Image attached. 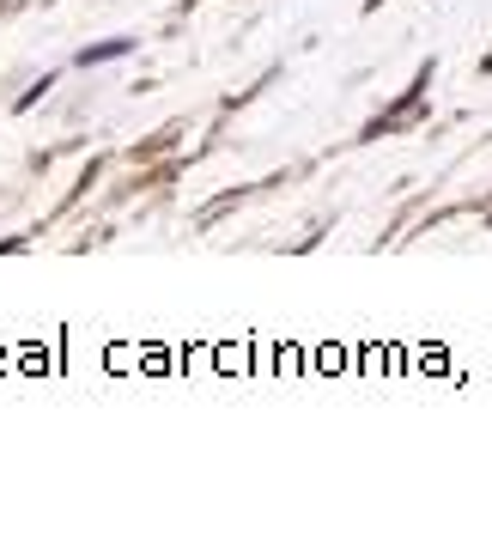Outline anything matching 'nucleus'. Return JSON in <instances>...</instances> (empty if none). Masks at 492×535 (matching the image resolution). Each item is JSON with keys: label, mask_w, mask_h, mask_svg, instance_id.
<instances>
[{"label": "nucleus", "mask_w": 492, "mask_h": 535, "mask_svg": "<svg viewBox=\"0 0 492 535\" xmlns=\"http://www.w3.org/2000/svg\"><path fill=\"white\" fill-rule=\"evenodd\" d=\"M128 49H134V43H128V37H116V43H98V49H79V61L92 67V61H116V55H128Z\"/></svg>", "instance_id": "f257e3e1"}]
</instances>
